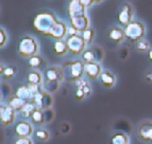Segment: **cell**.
Returning a JSON list of instances; mask_svg holds the SVG:
<instances>
[{
  "mask_svg": "<svg viewBox=\"0 0 152 144\" xmlns=\"http://www.w3.org/2000/svg\"><path fill=\"white\" fill-rule=\"evenodd\" d=\"M4 69H5V66H4V65H2V64H0V75H1V74H3V72H4Z\"/></svg>",
  "mask_w": 152,
  "mask_h": 144,
  "instance_id": "74e56055",
  "label": "cell"
},
{
  "mask_svg": "<svg viewBox=\"0 0 152 144\" xmlns=\"http://www.w3.org/2000/svg\"><path fill=\"white\" fill-rule=\"evenodd\" d=\"M56 22H58V19L56 18L53 13L50 11H43L34 16L32 25L35 31L44 35L49 36Z\"/></svg>",
  "mask_w": 152,
  "mask_h": 144,
  "instance_id": "6da1fadb",
  "label": "cell"
},
{
  "mask_svg": "<svg viewBox=\"0 0 152 144\" xmlns=\"http://www.w3.org/2000/svg\"><path fill=\"white\" fill-rule=\"evenodd\" d=\"M15 114L16 111L9 106L8 104H2L0 103V123L8 126L14 122L15 120Z\"/></svg>",
  "mask_w": 152,
  "mask_h": 144,
  "instance_id": "8fae6325",
  "label": "cell"
},
{
  "mask_svg": "<svg viewBox=\"0 0 152 144\" xmlns=\"http://www.w3.org/2000/svg\"><path fill=\"white\" fill-rule=\"evenodd\" d=\"M8 41V35H7V32L3 28L0 27V48L4 47L5 43Z\"/></svg>",
  "mask_w": 152,
  "mask_h": 144,
  "instance_id": "d6a6232c",
  "label": "cell"
},
{
  "mask_svg": "<svg viewBox=\"0 0 152 144\" xmlns=\"http://www.w3.org/2000/svg\"><path fill=\"white\" fill-rule=\"evenodd\" d=\"M99 83L101 84V86L105 89H111L115 86L116 84V76L109 69L102 70L101 74L99 76Z\"/></svg>",
  "mask_w": 152,
  "mask_h": 144,
  "instance_id": "5bb4252c",
  "label": "cell"
},
{
  "mask_svg": "<svg viewBox=\"0 0 152 144\" xmlns=\"http://www.w3.org/2000/svg\"><path fill=\"white\" fill-rule=\"evenodd\" d=\"M93 1H94V3H95V4H96V3H100V2H102L103 0H93Z\"/></svg>",
  "mask_w": 152,
  "mask_h": 144,
  "instance_id": "f35d334b",
  "label": "cell"
},
{
  "mask_svg": "<svg viewBox=\"0 0 152 144\" xmlns=\"http://www.w3.org/2000/svg\"><path fill=\"white\" fill-rule=\"evenodd\" d=\"M69 22H70L71 28H74L79 33H82L83 31L89 28V20L86 15H80L76 17L69 18Z\"/></svg>",
  "mask_w": 152,
  "mask_h": 144,
  "instance_id": "4fadbf2b",
  "label": "cell"
},
{
  "mask_svg": "<svg viewBox=\"0 0 152 144\" xmlns=\"http://www.w3.org/2000/svg\"><path fill=\"white\" fill-rule=\"evenodd\" d=\"M82 61L84 63H100L104 57V52L101 47L98 46H91L84 50L81 54Z\"/></svg>",
  "mask_w": 152,
  "mask_h": 144,
  "instance_id": "9c48e42d",
  "label": "cell"
},
{
  "mask_svg": "<svg viewBox=\"0 0 152 144\" xmlns=\"http://www.w3.org/2000/svg\"><path fill=\"white\" fill-rule=\"evenodd\" d=\"M133 48H134V50L137 51L138 53H147L148 51H149V49L151 48V46H150L149 41L142 38V39H140L138 41L134 43Z\"/></svg>",
  "mask_w": 152,
  "mask_h": 144,
  "instance_id": "d4e9b609",
  "label": "cell"
},
{
  "mask_svg": "<svg viewBox=\"0 0 152 144\" xmlns=\"http://www.w3.org/2000/svg\"><path fill=\"white\" fill-rule=\"evenodd\" d=\"M44 65H45V59L43 58V56L38 55V54L28 58V66L33 70L42 69Z\"/></svg>",
  "mask_w": 152,
  "mask_h": 144,
  "instance_id": "603a6c76",
  "label": "cell"
},
{
  "mask_svg": "<svg viewBox=\"0 0 152 144\" xmlns=\"http://www.w3.org/2000/svg\"><path fill=\"white\" fill-rule=\"evenodd\" d=\"M1 100H2V92L0 91V102H1Z\"/></svg>",
  "mask_w": 152,
  "mask_h": 144,
  "instance_id": "ab89813d",
  "label": "cell"
},
{
  "mask_svg": "<svg viewBox=\"0 0 152 144\" xmlns=\"http://www.w3.org/2000/svg\"><path fill=\"white\" fill-rule=\"evenodd\" d=\"M16 50H17V53L20 56L30 58L38 53L39 46H38L37 41L34 37L26 35L19 38L17 46H16Z\"/></svg>",
  "mask_w": 152,
  "mask_h": 144,
  "instance_id": "277c9868",
  "label": "cell"
},
{
  "mask_svg": "<svg viewBox=\"0 0 152 144\" xmlns=\"http://www.w3.org/2000/svg\"><path fill=\"white\" fill-rule=\"evenodd\" d=\"M110 144H130V137L124 132H114L109 139Z\"/></svg>",
  "mask_w": 152,
  "mask_h": 144,
  "instance_id": "d6986e66",
  "label": "cell"
},
{
  "mask_svg": "<svg viewBox=\"0 0 152 144\" xmlns=\"http://www.w3.org/2000/svg\"><path fill=\"white\" fill-rule=\"evenodd\" d=\"M107 37L112 43H117V45L121 43L126 39L124 30L121 27H118V25H112L111 28H109V30L107 32Z\"/></svg>",
  "mask_w": 152,
  "mask_h": 144,
  "instance_id": "7c38bea8",
  "label": "cell"
},
{
  "mask_svg": "<svg viewBox=\"0 0 152 144\" xmlns=\"http://www.w3.org/2000/svg\"><path fill=\"white\" fill-rule=\"evenodd\" d=\"M31 121H32V123L36 124V125H43V124H45V114H44V110L36 108L35 111L33 112L32 117H31Z\"/></svg>",
  "mask_w": 152,
  "mask_h": 144,
  "instance_id": "484cf974",
  "label": "cell"
},
{
  "mask_svg": "<svg viewBox=\"0 0 152 144\" xmlns=\"http://www.w3.org/2000/svg\"><path fill=\"white\" fill-rule=\"evenodd\" d=\"M85 7L82 4L81 0H69L67 4V13L69 18L76 16L85 15Z\"/></svg>",
  "mask_w": 152,
  "mask_h": 144,
  "instance_id": "2e32d148",
  "label": "cell"
},
{
  "mask_svg": "<svg viewBox=\"0 0 152 144\" xmlns=\"http://www.w3.org/2000/svg\"><path fill=\"white\" fill-rule=\"evenodd\" d=\"M136 136L144 143H152V120H144L136 126Z\"/></svg>",
  "mask_w": 152,
  "mask_h": 144,
  "instance_id": "ba28073f",
  "label": "cell"
},
{
  "mask_svg": "<svg viewBox=\"0 0 152 144\" xmlns=\"http://www.w3.org/2000/svg\"><path fill=\"white\" fill-rule=\"evenodd\" d=\"M43 83V74L38 70L31 69L27 74V84L29 85H42Z\"/></svg>",
  "mask_w": 152,
  "mask_h": 144,
  "instance_id": "44dd1931",
  "label": "cell"
},
{
  "mask_svg": "<svg viewBox=\"0 0 152 144\" xmlns=\"http://www.w3.org/2000/svg\"><path fill=\"white\" fill-rule=\"evenodd\" d=\"M14 96H16L17 98L23 100L26 102H30L31 99H32V94H31L28 84H26V85H18Z\"/></svg>",
  "mask_w": 152,
  "mask_h": 144,
  "instance_id": "ffe728a7",
  "label": "cell"
},
{
  "mask_svg": "<svg viewBox=\"0 0 152 144\" xmlns=\"http://www.w3.org/2000/svg\"><path fill=\"white\" fill-rule=\"evenodd\" d=\"M36 107L33 105L32 103H30V102H28V103H26V105L23 106V108L20 110V114L23 117V118H26V119H29V118H31L33 114V112L35 111Z\"/></svg>",
  "mask_w": 152,
  "mask_h": 144,
  "instance_id": "4316f807",
  "label": "cell"
},
{
  "mask_svg": "<svg viewBox=\"0 0 152 144\" xmlns=\"http://www.w3.org/2000/svg\"><path fill=\"white\" fill-rule=\"evenodd\" d=\"M146 57H147L149 63H152V47L149 49V51H148L147 53H146Z\"/></svg>",
  "mask_w": 152,
  "mask_h": 144,
  "instance_id": "8d00e7d4",
  "label": "cell"
},
{
  "mask_svg": "<svg viewBox=\"0 0 152 144\" xmlns=\"http://www.w3.org/2000/svg\"><path fill=\"white\" fill-rule=\"evenodd\" d=\"M142 78H144V81L147 84H152V67L145 71Z\"/></svg>",
  "mask_w": 152,
  "mask_h": 144,
  "instance_id": "836d02e7",
  "label": "cell"
},
{
  "mask_svg": "<svg viewBox=\"0 0 152 144\" xmlns=\"http://www.w3.org/2000/svg\"><path fill=\"white\" fill-rule=\"evenodd\" d=\"M133 15H134V9L131 3L124 2L118 9L117 13V21L121 27H127L129 23L133 21Z\"/></svg>",
  "mask_w": 152,
  "mask_h": 144,
  "instance_id": "52a82bcc",
  "label": "cell"
},
{
  "mask_svg": "<svg viewBox=\"0 0 152 144\" xmlns=\"http://www.w3.org/2000/svg\"><path fill=\"white\" fill-rule=\"evenodd\" d=\"M81 35H82V37H83L84 41H85L86 45H91L93 41H94V38H95V30L89 27L88 29H86L85 31L82 32Z\"/></svg>",
  "mask_w": 152,
  "mask_h": 144,
  "instance_id": "83f0119b",
  "label": "cell"
},
{
  "mask_svg": "<svg viewBox=\"0 0 152 144\" xmlns=\"http://www.w3.org/2000/svg\"><path fill=\"white\" fill-rule=\"evenodd\" d=\"M26 103H28V102L23 101V100L19 99V98H17L16 96H11L10 98L8 99V105L9 106H11L13 109L15 111H19L20 112V110L23 108V106L26 105Z\"/></svg>",
  "mask_w": 152,
  "mask_h": 144,
  "instance_id": "cb8c5ba5",
  "label": "cell"
},
{
  "mask_svg": "<svg viewBox=\"0 0 152 144\" xmlns=\"http://www.w3.org/2000/svg\"><path fill=\"white\" fill-rule=\"evenodd\" d=\"M16 73H17V67L10 65V66L5 67L4 72H3L2 75L4 76L5 78H11V77H13L14 75H16Z\"/></svg>",
  "mask_w": 152,
  "mask_h": 144,
  "instance_id": "4dcf8cb0",
  "label": "cell"
},
{
  "mask_svg": "<svg viewBox=\"0 0 152 144\" xmlns=\"http://www.w3.org/2000/svg\"><path fill=\"white\" fill-rule=\"evenodd\" d=\"M44 84H45V88L44 90L49 92V93H53L58 89L60 84L64 81V73L62 67L58 66H50L46 68L44 71Z\"/></svg>",
  "mask_w": 152,
  "mask_h": 144,
  "instance_id": "7a4b0ae2",
  "label": "cell"
},
{
  "mask_svg": "<svg viewBox=\"0 0 152 144\" xmlns=\"http://www.w3.org/2000/svg\"><path fill=\"white\" fill-rule=\"evenodd\" d=\"M30 103H32L37 109L46 110V109L51 108L52 104H53V99H52V96L49 92L43 90L42 92L33 96Z\"/></svg>",
  "mask_w": 152,
  "mask_h": 144,
  "instance_id": "30bf717a",
  "label": "cell"
},
{
  "mask_svg": "<svg viewBox=\"0 0 152 144\" xmlns=\"http://www.w3.org/2000/svg\"><path fill=\"white\" fill-rule=\"evenodd\" d=\"M52 51L53 53L58 56H63L68 52V48L66 45L65 41L61 39V41H56L52 43Z\"/></svg>",
  "mask_w": 152,
  "mask_h": 144,
  "instance_id": "7402d4cb",
  "label": "cell"
},
{
  "mask_svg": "<svg viewBox=\"0 0 152 144\" xmlns=\"http://www.w3.org/2000/svg\"><path fill=\"white\" fill-rule=\"evenodd\" d=\"M67 30H68V29H67V27L65 25V23L58 20V22L56 23L54 28L52 29V31H51V33L49 34V36L56 38V41H61V39H63V38L65 37V35H67Z\"/></svg>",
  "mask_w": 152,
  "mask_h": 144,
  "instance_id": "ac0fdd59",
  "label": "cell"
},
{
  "mask_svg": "<svg viewBox=\"0 0 152 144\" xmlns=\"http://www.w3.org/2000/svg\"><path fill=\"white\" fill-rule=\"evenodd\" d=\"M35 137L39 140V141L46 142V141H48L49 138H50V134H49V132L47 130V129L38 128L35 132Z\"/></svg>",
  "mask_w": 152,
  "mask_h": 144,
  "instance_id": "f546056e",
  "label": "cell"
},
{
  "mask_svg": "<svg viewBox=\"0 0 152 144\" xmlns=\"http://www.w3.org/2000/svg\"><path fill=\"white\" fill-rule=\"evenodd\" d=\"M65 43L67 45L68 51L74 55H80L86 49V43L84 41L81 34L67 36L65 39Z\"/></svg>",
  "mask_w": 152,
  "mask_h": 144,
  "instance_id": "8992f818",
  "label": "cell"
},
{
  "mask_svg": "<svg viewBox=\"0 0 152 144\" xmlns=\"http://www.w3.org/2000/svg\"><path fill=\"white\" fill-rule=\"evenodd\" d=\"M124 30L126 39H128L133 43L138 41L140 39H142L145 34H146V27L142 21L133 20Z\"/></svg>",
  "mask_w": 152,
  "mask_h": 144,
  "instance_id": "5b68a950",
  "label": "cell"
},
{
  "mask_svg": "<svg viewBox=\"0 0 152 144\" xmlns=\"http://www.w3.org/2000/svg\"><path fill=\"white\" fill-rule=\"evenodd\" d=\"M81 2L85 8H88V7H91L93 4H95L93 0H81Z\"/></svg>",
  "mask_w": 152,
  "mask_h": 144,
  "instance_id": "d590c367",
  "label": "cell"
},
{
  "mask_svg": "<svg viewBox=\"0 0 152 144\" xmlns=\"http://www.w3.org/2000/svg\"><path fill=\"white\" fill-rule=\"evenodd\" d=\"M75 84H76V86H77V89H76V91H75V99H76L77 101H82V100H84L85 98H87L86 93H85V91H84L81 84H79L78 82H75Z\"/></svg>",
  "mask_w": 152,
  "mask_h": 144,
  "instance_id": "f1b7e54d",
  "label": "cell"
},
{
  "mask_svg": "<svg viewBox=\"0 0 152 144\" xmlns=\"http://www.w3.org/2000/svg\"><path fill=\"white\" fill-rule=\"evenodd\" d=\"M101 72L102 68L100 63H86L84 65V74L89 80H97V78H99Z\"/></svg>",
  "mask_w": 152,
  "mask_h": 144,
  "instance_id": "e0dca14e",
  "label": "cell"
},
{
  "mask_svg": "<svg viewBox=\"0 0 152 144\" xmlns=\"http://www.w3.org/2000/svg\"><path fill=\"white\" fill-rule=\"evenodd\" d=\"M13 144H33V141L31 140L30 137H23V138L17 137V138L14 140Z\"/></svg>",
  "mask_w": 152,
  "mask_h": 144,
  "instance_id": "1f68e13d",
  "label": "cell"
},
{
  "mask_svg": "<svg viewBox=\"0 0 152 144\" xmlns=\"http://www.w3.org/2000/svg\"><path fill=\"white\" fill-rule=\"evenodd\" d=\"M14 134L17 137H31L33 134V126L31 125L30 122L23 120L16 123L15 127H14Z\"/></svg>",
  "mask_w": 152,
  "mask_h": 144,
  "instance_id": "9a60e30c",
  "label": "cell"
},
{
  "mask_svg": "<svg viewBox=\"0 0 152 144\" xmlns=\"http://www.w3.org/2000/svg\"><path fill=\"white\" fill-rule=\"evenodd\" d=\"M60 130H61L62 134H68L69 130H70V125L67 122H63L60 126Z\"/></svg>",
  "mask_w": 152,
  "mask_h": 144,
  "instance_id": "e575fe53",
  "label": "cell"
},
{
  "mask_svg": "<svg viewBox=\"0 0 152 144\" xmlns=\"http://www.w3.org/2000/svg\"><path fill=\"white\" fill-rule=\"evenodd\" d=\"M84 62L81 59H76V61H68L63 63L62 69L64 73V81L72 83L77 82L78 80L82 78L84 74Z\"/></svg>",
  "mask_w": 152,
  "mask_h": 144,
  "instance_id": "3957f363",
  "label": "cell"
}]
</instances>
